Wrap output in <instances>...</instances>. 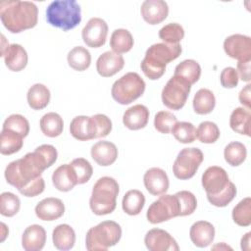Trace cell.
Segmentation results:
<instances>
[{
	"label": "cell",
	"mask_w": 251,
	"mask_h": 251,
	"mask_svg": "<svg viewBox=\"0 0 251 251\" xmlns=\"http://www.w3.org/2000/svg\"><path fill=\"white\" fill-rule=\"evenodd\" d=\"M49 168L43 155L35 149L23 158L8 164L5 169V178L9 184L15 186L25 197L41 194L45 188V181L41 174Z\"/></svg>",
	"instance_id": "1"
},
{
	"label": "cell",
	"mask_w": 251,
	"mask_h": 251,
	"mask_svg": "<svg viewBox=\"0 0 251 251\" xmlns=\"http://www.w3.org/2000/svg\"><path fill=\"white\" fill-rule=\"evenodd\" d=\"M0 19L8 31L20 33L36 25L38 9L33 2L29 1H2Z\"/></svg>",
	"instance_id": "2"
},
{
	"label": "cell",
	"mask_w": 251,
	"mask_h": 251,
	"mask_svg": "<svg viewBox=\"0 0 251 251\" xmlns=\"http://www.w3.org/2000/svg\"><path fill=\"white\" fill-rule=\"evenodd\" d=\"M181 51L179 43H155L146 50L140 68L149 79H159L165 74L167 64L176 60L181 54Z\"/></svg>",
	"instance_id": "3"
},
{
	"label": "cell",
	"mask_w": 251,
	"mask_h": 251,
	"mask_svg": "<svg viewBox=\"0 0 251 251\" xmlns=\"http://www.w3.org/2000/svg\"><path fill=\"white\" fill-rule=\"evenodd\" d=\"M120 191L119 183L111 176L100 177L93 185L89 206L97 216L111 214L117 206V197Z\"/></svg>",
	"instance_id": "4"
},
{
	"label": "cell",
	"mask_w": 251,
	"mask_h": 251,
	"mask_svg": "<svg viewBox=\"0 0 251 251\" xmlns=\"http://www.w3.org/2000/svg\"><path fill=\"white\" fill-rule=\"evenodd\" d=\"M46 21L65 31L75 28L81 22V9L75 0H56L46 9Z\"/></svg>",
	"instance_id": "5"
},
{
	"label": "cell",
	"mask_w": 251,
	"mask_h": 251,
	"mask_svg": "<svg viewBox=\"0 0 251 251\" xmlns=\"http://www.w3.org/2000/svg\"><path fill=\"white\" fill-rule=\"evenodd\" d=\"M122 237V227L114 221H104L88 229L85 246L89 251H105L116 245Z\"/></svg>",
	"instance_id": "6"
},
{
	"label": "cell",
	"mask_w": 251,
	"mask_h": 251,
	"mask_svg": "<svg viewBox=\"0 0 251 251\" xmlns=\"http://www.w3.org/2000/svg\"><path fill=\"white\" fill-rule=\"evenodd\" d=\"M145 81L134 72L127 73L117 79L111 90L113 99L121 105H127L138 99L145 91Z\"/></svg>",
	"instance_id": "7"
},
{
	"label": "cell",
	"mask_w": 251,
	"mask_h": 251,
	"mask_svg": "<svg viewBox=\"0 0 251 251\" xmlns=\"http://www.w3.org/2000/svg\"><path fill=\"white\" fill-rule=\"evenodd\" d=\"M180 213L179 201L176 195L162 194L148 208L146 218L150 224H160L178 217Z\"/></svg>",
	"instance_id": "8"
},
{
	"label": "cell",
	"mask_w": 251,
	"mask_h": 251,
	"mask_svg": "<svg viewBox=\"0 0 251 251\" xmlns=\"http://www.w3.org/2000/svg\"><path fill=\"white\" fill-rule=\"evenodd\" d=\"M204 155L197 147L183 148L177 154L173 165V173L178 179H189L194 176L203 162Z\"/></svg>",
	"instance_id": "9"
},
{
	"label": "cell",
	"mask_w": 251,
	"mask_h": 251,
	"mask_svg": "<svg viewBox=\"0 0 251 251\" xmlns=\"http://www.w3.org/2000/svg\"><path fill=\"white\" fill-rule=\"evenodd\" d=\"M190 89L191 84L186 80L173 75L162 90L161 97L163 104L172 110L181 109L187 101Z\"/></svg>",
	"instance_id": "10"
},
{
	"label": "cell",
	"mask_w": 251,
	"mask_h": 251,
	"mask_svg": "<svg viewBox=\"0 0 251 251\" xmlns=\"http://www.w3.org/2000/svg\"><path fill=\"white\" fill-rule=\"evenodd\" d=\"M108 25L101 18H91L84 25L81 36L83 42L91 48H99L106 42Z\"/></svg>",
	"instance_id": "11"
},
{
	"label": "cell",
	"mask_w": 251,
	"mask_h": 251,
	"mask_svg": "<svg viewBox=\"0 0 251 251\" xmlns=\"http://www.w3.org/2000/svg\"><path fill=\"white\" fill-rule=\"evenodd\" d=\"M224 50L232 59L249 61L251 60V38L239 33L229 35L224 41Z\"/></svg>",
	"instance_id": "12"
},
{
	"label": "cell",
	"mask_w": 251,
	"mask_h": 251,
	"mask_svg": "<svg viewBox=\"0 0 251 251\" xmlns=\"http://www.w3.org/2000/svg\"><path fill=\"white\" fill-rule=\"evenodd\" d=\"M228 182V175L222 167H209L202 175V186L206 194H218L226 188Z\"/></svg>",
	"instance_id": "13"
},
{
	"label": "cell",
	"mask_w": 251,
	"mask_h": 251,
	"mask_svg": "<svg viewBox=\"0 0 251 251\" xmlns=\"http://www.w3.org/2000/svg\"><path fill=\"white\" fill-rule=\"evenodd\" d=\"M144 243L150 251H177L179 249L175 238L161 228H152L147 231Z\"/></svg>",
	"instance_id": "14"
},
{
	"label": "cell",
	"mask_w": 251,
	"mask_h": 251,
	"mask_svg": "<svg viewBox=\"0 0 251 251\" xmlns=\"http://www.w3.org/2000/svg\"><path fill=\"white\" fill-rule=\"evenodd\" d=\"M144 186L147 191L155 196L165 194L169 189V177L166 172L160 168H151L143 176Z\"/></svg>",
	"instance_id": "15"
},
{
	"label": "cell",
	"mask_w": 251,
	"mask_h": 251,
	"mask_svg": "<svg viewBox=\"0 0 251 251\" xmlns=\"http://www.w3.org/2000/svg\"><path fill=\"white\" fill-rule=\"evenodd\" d=\"M125 66L124 57L113 51H106L96 61L97 73L103 77H110L119 73Z\"/></svg>",
	"instance_id": "16"
},
{
	"label": "cell",
	"mask_w": 251,
	"mask_h": 251,
	"mask_svg": "<svg viewBox=\"0 0 251 251\" xmlns=\"http://www.w3.org/2000/svg\"><path fill=\"white\" fill-rule=\"evenodd\" d=\"M140 12L147 24L158 25L168 17L169 6L163 0H146L142 3Z\"/></svg>",
	"instance_id": "17"
},
{
	"label": "cell",
	"mask_w": 251,
	"mask_h": 251,
	"mask_svg": "<svg viewBox=\"0 0 251 251\" xmlns=\"http://www.w3.org/2000/svg\"><path fill=\"white\" fill-rule=\"evenodd\" d=\"M1 56L4 58L6 67L13 72H20L27 65V53L20 44H9L1 50Z\"/></svg>",
	"instance_id": "18"
},
{
	"label": "cell",
	"mask_w": 251,
	"mask_h": 251,
	"mask_svg": "<svg viewBox=\"0 0 251 251\" xmlns=\"http://www.w3.org/2000/svg\"><path fill=\"white\" fill-rule=\"evenodd\" d=\"M35 215L41 221H55L65 213V205L59 198H44L35 206Z\"/></svg>",
	"instance_id": "19"
},
{
	"label": "cell",
	"mask_w": 251,
	"mask_h": 251,
	"mask_svg": "<svg viewBox=\"0 0 251 251\" xmlns=\"http://www.w3.org/2000/svg\"><path fill=\"white\" fill-rule=\"evenodd\" d=\"M149 110L142 104H136L126 110L123 116V124L130 130H138L147 126Z\"/></svg>",
	"instance_id": "20"
},
{
	"label": "cell",
	"mask_w": 251,
	"mask_h": 251,
	"mask_svg": "<svg viewBox=\"0 0 251 251\" xmlns=\"http://www.w3.org/2000/svg\"><path fill=\"white\" fill-rule=\"evenodd\" d=\"M52 182L55 188L62 192H68L78 184L75 172L71 164H64L58 167L53 172Z\"/></svg>",
	"instance_id": "21"
},
{
	"label": "cell",
	"mask_w": 251,
	"mask_h": 251,
	"mask_svg": "<svg viewBox=\"0 0 251 251\" xmlns=\"http://www.w3.org/2000/svg\"><path fill=\"white\" fill-rule=\"evenodd\" d=\"M189 236L195 246L200 248L207 247L215 238V227L207 221H198L191 226Z\"/></svg>",
	"instance_id": "22"
},
{
	"label": "cell",
	"mask_w": 251,
	"mask_h": 251,
	"mask_svg": "<svg viewBox=\"0 0 251 251\" xmlns=\"http://www.w3.org/2000/svg\"><path fill=\"white\" fill-rule=\"evenodd\" d=\"M90 154L92 159L102 167H107L115 163L118 158L117 146L110 141L102 140L92 145Z\"/></svg>",
	"instance_id": "23"
},
{
	"label": "cell",
	"mask_w": 251,
	"mask_h": 251,
	"mask_svg": "<svg viewBox=\"0 0 251 251\" xmlns=\"http://www.w3.org/2000/svg\"><path fill=\"white\" fill-rule=\"evenodd\" d=\"M46 242V231L39 225L27 226L22 236V246L25 251H39Z\"/></svg>",
	"instance_id": "24"
},
{
	"label": "cell",
	"mask_w": 251,
	"mask_h": 251,
	"mask_svg": "<svg viewBox=\"0 0 251 251\" xmlns=\"http://www.w3.org/2000/svg\"><path fill=\"white\" fill-rule=\"evenodd\" d=\"M72 136L79 141H86L95 138V128L93 120L87 116H76L70 124Z\"/></svg>",
	"instance_id": "25"
},
{
	"label": "cell",
	"mask_w": 251,
	"mask_h": 251,
	"mask_svg": "<svg viewBox=\"0 0 251 251\" xmlns=\"http://www.w3.org/2000/svg\"><path fill=\"white\" fill-rule=\"evenodd\" d=\"M52 240L54 246L59 250H70L75 242V232L74 228L67 225H58L52 232Z\"/></svg>",
	"instance_id": "26"
},
{
	"label": "cell",
	"mask_w": 251,
	"mask_h": 251,
	"mask_svg": "<svg viewBox=\"0 0 251 251\" xmlns=\"http://www.w3.org/2000/svg\"><path fill=\"white\" fill-rule=\"evenodd\" d=\"M50 90L42 83H35L29 87L26 100L28 106L33 110H42L50 102Z\"/></svg>",
	"instance_id": "27"
},
{
	"label": "cell",
	"mask_w": 251,
	"mask_h": 251,
	"mask_svg": "<svg viewBox=\"0 0 251 251\" xmlns=\"http://www.w3.org/2000/svg\"><path fill=\"white\" fill-rule=\"evenodd\" d=\"M251 114L250 110L243 107L235 108L229 118V126L231 129L239 134L250 136Z\"/></svg>",
	"instance_id": "28"
},
{
	"label": "cell",
	"mask_w": 251,
	"mask_h": 251,
	"mask_svg": "<svg viewBox=\"0 0 251 251\" xmlns=\"http://www.w3.org/2000/svg\"><path fill=\"white\" fill-rule=\"evenodd\" d=\"M174 75L186 80L189 84L196 83L201 75V67L198 62L187 59L180 62L175 69Z\"/></svg>",
	"instance_id": "29"
},
{
	"label": "cell",
	"mask_w": 251,
	"mask_h": 251,
	"mask_svg": "<svg viewBox=\"0 0 251 251\" xmlns=\"http://www.w3.org/2000/svg\"><path fill=\"white\" fill-rule=\"evenodd\" d=\"M193 110L198 115L210 114L216 106V98L214 93L208 88L199 89L192 101Z\"/></svg>",
	"instance_id": "30"
},
{
	"label": "cell",
	"mask_w": 251,
	"mask_h": 251,
	"mask_svg": "<svg viewBox=\"0 0 251 251\" xmlns=\"http://www.w3.org/2000/svg\"><path fill=\"white\" fill-rule=\"evenodd\" d=\"M39 126L44 135L48 137H57L63 131L64 122L59 114L55 112H49L42 116L39 122Z\"/></svg>",
	"instance_id": "31"
},
{
	"label": "cell",
	"mask_w": 251,
	"mask_h": 251,
	"mask_svg": "<svg viewBox=\"0 0 251 251\" xmlns=\"http://www.w3.org/2000/svg\"><path fill=\"white\" fill-rule=\"evenodd\" d=\"M134 44L131 33L125 28L115 29L110 38V47L112 51L117 54L128 52Z\"/></svg>",
	"instance_id": "32"
},
{
	"label": "cell",
	"mask_w": 251,
	"mask_h": 251,
	"mask_svg": "<svg viewBox=\"0 0 251 251\" xmlns=\"http://www.w3.org/2000/svg\"><path fill=\"white\" fill-rule=\"evenodd\" d=\"M144 204V194L137 189H131L124 195L122 208L126 214L129 216H136L142 211Z\"/></svg>",
	"instance_id": "33"
},
{
	"label": "cell",
	"mask_w": 251,
	"mask_h": 251,
	"mask_svg": "<svg viewBox=\"0 0 251 251\" xmlns=\"http://www.w3.org/2000/svg\"><path fill=\"white\" fill-rule=\"evenodd\" d=\"M24 137L19 133L9 130L3 129L1 131L0 136V152L2 155H12L14 153L19 152L24 144Z\"/></svg>",
	"instance_id": "34"
},
{
	"label": "cell",
	"mask_w": 251,
	"mask_h": 251,
	"mask_svg": "<svg viewBox=\"0 0 251 251\" xmlns=\"http://www.w3.org/2000/svg\"><path fill=\"white\" fill-rule=\"evenodd\" d=\"M67 61L72 69L82 72L89 68L91 64V55L86 48L75 46L68 53Z\"/></svg>",
	"instance_id": "35"
},
{
	"label": "cell",
	"mask_w": 251,
	"mask_h": 251,
	"mask_svg": "<svg viewBox=\"0 0 251 251\" xmlns=\"http://www.w3.org/2000/svg\"><path fill=\"white\" fill-rule=\"evenodd\" d=\"M247 156V150L243 143L239 141H232L228 143L224 150V157L226 162L232 166L237 167L241 165Z\"/></svg>",
	"instance_id": "36"
},
{
	"label": "cell",
	"mask_w": 251,
	"mask_h": 251,
	"mask_svg": "<svg viewBox=\"0 0 251 251\" xmlns=\"http://www.w3.org/2000/svg\"><path fill=\"white\" fill-rule=\"evenodd\" d=\"M232 220L240 226L251 225V198L245 197L232 209Z\"/></svg>",
	"instance_id": "37"
},
{
	"label": "cell",
	"mask_w": 251,
	"mask_h": 251,
	"mask_svg": "<svg viewBox=\"0 0 251 251\" xmlns=\"http://www.w3.org/2000/svg\"><path fill=\"white\" fill-rule=\"evenodd\" d=\"M159 37L164 43L178 44L184 37V29L177 23H170L159 30Z\"/></svg>",
	"instance_id": "38"
},
{
	"label": "cell",
	"mask_w": 251,
	"mask_h": 251,
	"mask_svg": "<svg viewBox=\"0 0 251 251\" xmlns=\"http://www.w3.org/2000/svg\"><path fill=\"white\" fill-rule=\"evenodd\" d=\"M171 132L180 143H191L196 139V128L188 122H176Z\"/></svg>",
	"instance_id": "39"
},
{
	"label": "cell",
	"mask_w": 251,
	"mask_h": 251,
	"mask_svg": "<svg viewBox=\"0 0 251 251\" xmlns=\"http://www.w3.org/2000/svg\"><path fill=\"white\" fill-rule=\"evenodd\" d=\"M220 134L218 126L210 121L202 122L196 129V138L202 143H214L219 139Z\"/></svg>",
	"instance_id": "40"
},
{
	"label": "cell",
	"mask_w": 251,
	"mask_h": 251,
	"mask_svg": "<svg viewBox=\"0 0 251 251\" xmlns=\"http://www.w3.org/2000/svg\"><path fill=\"white\" fill-rule=\"evenodd\" d=\"M2 128L15 131L25 138L29 132V123L24 116L13 114L5 120Z\"/></svg>",
	"instance_id": "41"
},
{
	"label": "cell",
	"mask_w": 251,
	"mask_h": 251,
	"mask_svg": "<svg viewBox=\"0 0 251 251\" xmlns=\"http://www.w3.org/2000/svg\"><path fill=\"white\" fill-rule=\"evenodd\" d=\"M21 208V201L12 192H3L0 196V213L4 217L15 216Z\"/></svg>",
	"instance_id": "42"
},
{
	"label": "cell",
	"mask_w": 251,
	"mask_h": 251,
	"mask_svg": "<svg viewBox=\"0 0 251 251\" xmlns=\"http://www.w3.org/2000/svg\"><path fill=\"white\" fill-rule=\"evenodd\" d=\"M208 201L216 207H226L236 195V187L233 182L229 181L224 190L218 194H206Z\"/></svg>",
	"instance_id": "43"
},
{
	"label": "cell",
	"mask_w": 251,
	"mask_h": 251,
	"mask_svg": "<svg viewBox=\"0 0 251 251\" xmlns=\"http://www.w3.org/2000/svg\"><path fill=\"white\" fill-rule=\"evenodd\" d=\"M176 117L169 111H160L155 115L154 126L161 133H170L176 124Z\"/></svg>",
	"instance_id": "44"
},
{
	"label": "cell",
	"mask_w": 251,
	"mask_h": 251,
	"mask_svg": "<svg viewBox=\"0 0 251 251\" xmlns=\"http://www.w3.org/2000/svg\"><path fill=\"white\" fill-rule=\"evenodd\" d=\"M70 164L75 172L78 184H83L90 179L93 173V169L91 164L86 159L76 158L74 159Z\"/></svg>",
	"instance_id": "45"
},
{
	"label": "cell",
	"mask_w": 251,
	"mask_h": 251,
	"mask_svg": "<svg viewBox=\"0 0 251 251\" xmlns=\"http://www.w3.org/2000/svg\"><path fill=\"white\" fill-rule=\"evenodd\" d=\"M176 197L178 198L179 201V206H180V213L179 216H188L191 215L197 207V200L195 195L187 190H181L176 193Z\"/></svg>",
	"instance_id": "46"
},
{
	"label": "cell",
	"mask_w": 251,
	"mask_h": 251,
	"mask_svg": "<svg viewBox=\"0 0 251 251\" xmlns=\"http://www.w3.org/2000/svg\"><path fill=\"white\" fill-rule=\"evenodd\" d=\"M95 128V138L107 136L112 130V122L104 114H96L91 117Z\"/></svg>",
	"instance_id": "47"
},
{
	"label": "cell",
	"mask_w": 251,
	"mask_h": 251,
	"mask_svg": "<svg viewBox=\"0 0 251 251\" xmlns=\"http://www.w3.org/2000/svg\"><path fill=\"white\" fill-rule=\"evenodd\" d=\"M238 74L236 70L232 67L225 68L220 75V81L225 88H234L238 84Z\"/></svg>",
	"instance_id": "48"
},
{
	"label": "cell",
	"mask_w": 251,
	"mask_h": 251,
	"mask_svg": "<svg viewBox=\"0 0 251 251\" xmlns=\"http://www.w3.org/2000/svg\"><path fill=\"white\" fill-rule=\"evenodd\" d=\"M250 61H238L237 63V74L238 77L243 81H250Z\"/></svg>",
	"instance_id": "49"
},
{
	"label": "cell",
	"mask_w": 251,
	"mask_h": 251,
	"mask_svg": "<svg viewBox=\"0 0 251 251\" xmlns=\"http://www.w3.org/2000/svg\"><path fill=\"white\" fill-rule=\"evenodd\" d=\"M250 83H248L247 85H245L239 92V95H238V99H239V102L244 106L246 107V109L250 110V107H251V99H250Z\"/></svg>",
	"instance_id": "50"
},
{
	"label": "cell",
	"mask_w": 251,
	"mask_h": 251,
	"mask_svg": "<svg viewBox=\"0 0 251 251\" xmlns=\"http://www.w3.org/2000/svg\"><path fill=\"white\" fill-rule=\"evenodd\" d=\"M250 236H251V232H247L242 236V238H241V249L242 250H245V251L250 250Z\"/></svg>",
	"instance_id": "51"
},
{
	"label": "cell",
	"mask_w": 251,
	"mask_h": 251,
	"mask_svg": "<svg viewBox=\"0 0 251 251\" xmlns=\"http://www.w3.org/2000/svg\"><path fill=\"white\" fill-rule=\"evenodd\" d=\"M8 233H9L8 227L6 226V225L4 223H1V239H0L1 242H3L5 240V238L7 237Z\"/></svg>",
	"instance_id": "52"
},
{
	"label": "cell",
	"mask_w": 251,
	"mask_h": 251,
	"mask_svg": "<svg viewBox=\"0 0 251 251\" xmlns=\"http://www.w3.org/2000/svg\"><path fill=\"white\" fill-rule=\"evenodd\" d=\"M216 248H220V249H222V248H225V249H231L230 247L226 246L224 242H222L221 244H218V245H216V246H214V247H213V249H216Z\"/></svg>",
	"instance_id": "53"
}]
</instances>
